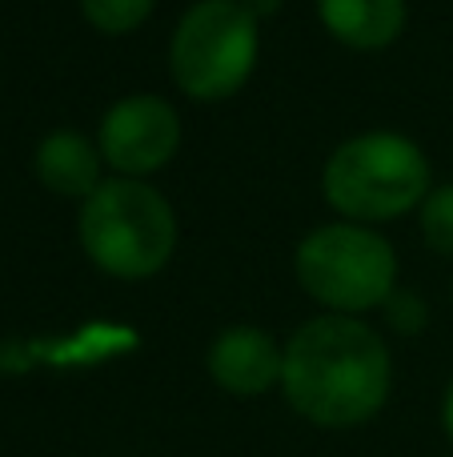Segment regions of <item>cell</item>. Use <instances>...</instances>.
Here are the masks:
<instances>
[{"mask_svg":"<svg viewBox=\"0 0 453 457\" xmlns=\"http://www.w3.org/2000/svg\"><path fill=\"white\" fill-rule=\"evenodd\" d=\"M393 357L385 337L350 313H321L285 341L281 397L317 429H358L385 410Z\"/></svg>","mask_w":453,"mask_h":457,"instance_id":"6da1fadb","label":"cell"},{"mask_svg":"<svg viewBox=\"0 0 453 457\" xmlns=\"http://www.w3.org/2000/svg\"><path fill=\"white\" fill-rule=\"evenodd\" d=\"M80 249L101 273L117 281H144L169 265L177 249V213L141 177L101 181L80 201Z\"/></svg>","mask_w":453,"mask_h":457,"instance_id":"7a4b0ae2","label":"cell"},{"mask_svg":"<svg viewBox=\"0 0 453 457\" xmlns=\"http://www.w3.org/2000/svg\"><path fill=\"white\" fill-rule=\"evenodd\" d=\"M430 161L401 133H361L337 145L321 173L325 201L358 225L398 221L422 209L430 193Z\"/></svg>","mask_w":453,"mask_h":457,"instance_id":"3957f363","label":"cell"},{"mask_svg":"<svg viewBox=\"0 0 453 457\" xmlns=\"http://www.w3.org/2000/svg\"><path fill=\"white\" fill-rule=\"evenodd\" d=\"M293 273L325 313L361 317L369 309H382L398 289V253L377 228L334 221L301 237Z\"/></svg>","mask_w":453,"mask_h":457,"instance_id":"277c9868","label":"cell"},{"mask_svg":"<svg viewBox=\"0 0 453 457\" xmlns=\"http://www.w3.org/2000/svg\"><path fill=\"white\" fill-rule=\"evenodd\" d=\"M257 24L261 21L245 8V0H197L177 21L169 45L177 88L193 101H225L241 93L261 53Z\"/></svg>","mask_w":453,"mask_h":457,"instance_id":"5b68a950","label":"cell"},{"mask_svg":"<svg viewBox=\"0 0 453 457\" xmlns=\"http://www.w3.org/2000/svg\"><path fill=\"white\" fill-rule=\"evenodd\" d=\"M101 157L120 177H149L165 169L181 149V117L169 101L152 93H133L117 101L101 120Z\"/></svg>","mask_w":453,"mask_h":457,"instance_id":"8992f818","label":"cell"},{"mask_svg":"<svg viewBox=\"0 0 453 457\" xmlns=\"http://www.w3.org/2000/svg\"><path fill=\"white\" fill-rule=\"evenodd\" d=\"M205 370L213 386L229 397H265L281 389V370H285V345L269 329L257 325H229L209 341Z\"/></svg>","mask_w":453,"mask_h":457,"instance_id":"52a82bcc","label":"cell"},{"mask_svg":"<svg viewBox=\"0 0 453 457\" xmlns=\"http://www.w3.org/2000/svg\"><path fill=\"white\" fill-rule=\"evenodd\" d=\"M101 145H93L85 133L77 129H56L45 141L37 145V157H32V169H37V181L45 185L56 197H93L101 189Z\"/></svg>","mask_w":453,"mask_h":457,"instance_id":"ba28073f","label":"cell"},{"mask_svg":"<svg viewBox=\"0 0 453 457\" xmlns=\"http://www.w3.org/2000/svg\"><path fill=\"white\" fill-rule=\"evenodd\" d=\"M317 16L334 40L358 53H374L401 37L406 0H317Z\"/></svg>","mask_w":453,"mask_h":457,"instance_id":"9c48e42d","label":"cell"},{"mask_svg":"<svg viewBox=\"0 0 453 457\" xmlns=\"http://www.w3.org/2000/svg\"><path fill=\"white\" fill-rule=\"evenodd\" d=\"M157 0H80V12L104 37H128L149 21Z\"/></svg>","mask_w":453,"mask_h":457,"instance_id":"30bf717a","label":"cell"},{"mask_svg":"<svg viewBox=\"0 0 453 457\" xmlns=\"http://www.w3.org/2000/svg\"><path fill=\"white\" fill-rule=\"evenodd\" d=\"M417 221H422L425 245L438 257H453V185H438V189L425 193Z\"/></svg>","mask_w":453,"mask_h":457,"instance_id":"8fae6325","label":"cell"},{"mask_svg":"<svg viewBox=\"0 0 453 457\" xmlns=\"http://www.w3.org/2000/svg\"><path fill=\"white\" fill-rule=\"evenodd\" d=\"M382 309H385L390 329L401 333V337H417V333L430 325V305H425V297L414 289H393Z\"/></svg>","mask_w":453,"mask_h":457,"instance_id":"7c38bea8","label":"cell"},{"mask_svg":"<svg viewBox=\"0 0 453 457\" xmlns=\"http://www.w3.org/2000/svg\"><path fill=\"white\" fill-rule=\"evenodd\" d=\"M441 429H446V437L453 442V378H449L446 394H441Z\"/></svg>","mask_w":453,"mask_h":457,"instance_id":"4fadbf2b","label":"cell"},{"mask_svg":"<svg viewBox=\"0 0 453 457\" xmlns=\"http://www.w3.org/2000/svg\"><path fill=\"white\" fill-rule=\"evenodd\" d=\"M245 8L257 16V21H265V16H273L281 8V0H245Z\"/></svg>","mask_w":453,"mask_h":457,"instance_id":"5bb4252c","label":"cell"}]
</instances>
